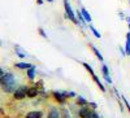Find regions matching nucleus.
Masks as SVG:
<instances>
[{"mask_svg":"<svg viewBox=\"0 0 130 118\" xmlns=\"http://www.w3.org/2000/svg\"><path fill=\"white\" fill-rule=\"evenodd\" d=\"M2 88L4 92L9 93V92H14L16 88V78L13 77V74L10 73H5L2 77Z\"/></svg>","mask_w":130,"mask_h":118,"instance_id":"1","label":"nucleus"},{"mask_svg":"<svg viewBox=\"0 0 130 118\" xmlns=\"http://www.w3.org/2000/svg\"><path fill=\"white\" fill-rule=\"evenodd\" d=\"M27 90H29L27 86H20V87L13 92L14 99H16V100H22V99H25L26 96H27Z\"/></svg>","mask_w":130,"mask_h":118,"instance_id":"2","label":"nucleus"},{"mask_svg":"<svg viewBox=\"0 0 130 118\" xmlns=\"http://www.w3.org/2000/svg\"><path fill=\"white\" fill-rule=\"evenodd\" d=\"M64 5H65V12H67L68 18L72 21V22L78 24V21H77V18H75V16H74V13H73V10H72V8H70V4H69L68 0H65V2H64Z\"/></svg>","mask_w":130,"mask_h":118,"instance_id":"3","label":"nucleus"},{"mask_svg":"<svg viewBox=\"0 0 130 118\" xmlns=\"http://www.w3.org/2000/svg\"><path fill=\"white\" fill-rule=\"evenodd\" d=\"M52 95H53V97H55L59 103H61V104H64V103H65V100H67V96L64 95V92L61 93V92H56V91H55Z\"/></svg>","mask_w":130,"mask_h":118,"instance_id":"4","label":"nucleus"},{"mask_svg":"<svg viewBox=\"0 0 130 118\" xmlns=\"http://www.w3.org/2000/svg\"><path fill=\"white\" fill-rule=\"evenodd\" d=\"M42 115H43V113L40 110H34V112H29L25 115V118H42Z\"/></svg>","mask_w":130,"mask_h":118,"instance_id":"5","label":"nucleus"},{"mask_svg":"<svg viewBox=\"0 0 130 118\" xmlns=\"http://www.w3.org/2000/svg\"><path fill=\"white\" fill-rule=\"evenodd\" d=\"M102 71H103V75H104L105 81L111 84V83H112V79H111V77H109V73H108V66H107V65H103V66H102Z\"/></svg>","mask_w":130,"mask_h":118,"instance_id":"6","label":"nucleus"},{"mask_svg":"<svg viewBox=\"0 0 130 118\" xmlns=\"http://www.w3.org/2000/svg\"><path fill=\"white\" fill-rule=\"evenodd\" d=\"M38 93H39V91H38L37 87H30V88L27 90V97L32 99V97H35Z\"/></svg>","mask_w":130,"mask_h":118,"instance_id":"7","label":"nucleus"},{"mask_svg":"<svg viewBox=\"0 0 130 118\" xmlns=\"http://www.w3.org/2000/svg\"><path fill=\"white\" fill-rule=\"evenodd\" d=\"M47 118H60V113H59V110H57L56 108H51V110H50Z\"/></svg>","mask_w":130,"mask_h":118,"instance_id":"8","label":"nucleus"},{"mask_svg":"<svg viewBox=\"0 0 130 118\" xmlns=\"http://www.w3.org/2000/svg\"><path fill=\"white\" fill-rule=\"evenodd\" d=\"M16 68L17 69H30V68H32V65L31 64H27V62H17L16 64Z\"/></svg>","mask_w":130,"mask_h":118,"instance_id":"9","label":"nucleus"},{"mask_svg":"<svg viewBox=\"0 0 130 118\" xmlns=\"http://www.w3.org/2000/svg\"><path fill=\"white\" fill-rule=\"evenodd\" d=\"M125 52H126V55H127V56L130 55V31L126 34V46H125Z\"/></svg>","mask_w":130,"mask_h":118,"instance_id":"10","label":"nucleus"},{"mask_svg":"<svg viewBox=\"0 0 130 118\" xmlns=\"http://www.w3.org/2000/svg\"><path fill=\"white\" fill-rule=\"evenodd\" d=\"M27 77H29V79H34V77H35V68L34 66L27 69Z\"/></svg>","mask_w":130,"mask_h":118,"instance_id":"11","label":"nucleus"},{"mask_svg":"<svg viewBox=\"0 0 130 118\" xmlns=\"http://www.w3.org/2000/svg\"><path fill=\"white\" fill-rule=\"evenodd\" d=\"M77 104H79V105H82V106H85V105H89L87 100L83 99L82 96H78V97H77Z\"/></svg>","mask_w":130,"mask_h":118,"instance_id":"12","label":"nucleus"},{"mask_svg":"<svg viewBox=\"0 0 130 118\" xmlns=\"http://www.w3.org/2000/svg\"><path fill=\"white\" fill-rule=\"evenodd\" d=\"M81 12H82V14H83L85 19L87 21V22H90V21H91V17H90V14L87 13V10H86V9H81Z\"/></svg>","mask_w":130,"mask_h":118,"instance_id":"13","label":"nucleus"},{"mask_svg":"<svg viewBox=\"0 0 130 118\" xmlns=\"http://www.w3.org/2000/svg\"><path fill=\"white\" fill-rule=\"evenodd\" d=\"M82 65H83V66L86 68V70H87V71H89V73L91 74V77H92V75H95V73H94V70H92V68H91V66L89 65V64H86V62H83V64H82Z\"/></svg>","mask_w":130,"mask_h":118,"instance_id":"14","label":"nucleus"},{"mask_svg":"<svg viewBox=\"0 0 130 118\" xmlns=\"http://www.w3.org/2000/svg\"><path fill=\"white\" fill-rule=\"evenodd\" d=\"M91 48H92V51H94V53H95V55H96V57H98V58H99L100 61H103V56H102V53H100L99 51H98V49H96V48H95L94 46H91Z\"/></svg>","mask_w":130,"mask_h":118,"instance_id":"15","label":"nucleus"},{"mask_svg":"<svg viewBox=\"0 0 130 118\" xmlns=\"http://www.w3.org/2000/svg\"><path fill=\"white\" fill-rule=\"evenodd\" d=\"M16 53H17V55H18L20 57H25V53H24L22 51H21L18 47H16Z\"/></svg>","mask_w":130,"mask_h":118,"instance_id":"16","label":"nucleus"},{"mask_svg":"<svg viewBox=\"0 0 130 118\" xmlns=\"http://www.w3.org/2000/svg\"><path fill=\"white\" fill-rule=\"evenodd\" d=\"M90 30L94 33V35L96 36V38H100V33H98V31L95 30V27H92V26H90Z\"/></svg>","mask_w":130,"mask_h":118,"instance_id":"17","label":"nucleus"},{"mask_svg":"<svg viewBox=\"0 0 130 118\" xmlns=\"http://www.w3.org/2000/svg\"><path fill=\"white\" fill-rule=\"evenodd\" d=\"M62 117L64 118H70V114H69V112L67 109H62Z\"/></svg>","mask_w":130,"mask_h":118,"instance_id":"18","label":"nucleus"},{"mask_svg":"<svg viewBox=\"0 0 130 118\" xmlns=\"http://www.w3.org/2000/svg\"><path fill=\"white\" fill-rule=\"evenodd\" d=\"M122 101L125 103V105H126V108H127V110H129V113H130V104L127 103V100H126L125 97H122Z\"/></svg>","mask_w":130,"mask_h":118,"instance_id":"19","label":"nucleus"},{"mask_svg":"<svg viewBox=\"0 0 130 118\" xmlns=\"http://www.w3.org/2000/svg\"><path fill=\"white\" fill-rule=\"evenodd\" d=\"M39 33H40V35H42V36H43V38H47V35H46V34H44V31H43V30H42V29H39Z\"/></svg>","mask_w":130,"mask_h":118,"instance_id":"20","label":"nucleus"},{"mask_svg":"<svg viewBox=\"0 0 130 118\" xmlns=\"http://www.w3.org/2000/svg\"><path fill=\"white\" fill-rule=\"evenodd\" d=\"M91 118H100V117H99V115H98V114L92 110V117H91Z\"/></svg>","mask_w":130,"mask_h":118,"instance_id":"21","label":"nucleus"},{"mask_svg":"<svg viewBox=\"0 0 130 118\" xmlns=\"http://www.w3.org/2000/svg\"><path fill=\"white\" fill-rule=\"evenodd\" d=\"M89 105L91 106V108H92V109H95V108H96V104H94V103H90Z\"/></svg>","mask_w":130,"mask_h":118,"instance_id":"22","label":"nucleus"},{"mask_svg":"<svg viewBox=\"0 0 130 118\" xmlns=\"http://www.w3.org/2000/svg\"><path fill=\"white\" fill-rule=\"evenodd\" d=\"M38 4H43V0H38Z\"/></svg>","mask_w":130,"mask_h":118,"instance_id":"23","label":"nucleus"},{"mask_svg":"<svg viewBox=\"0 0 130 118\" xmlns=\"http://www.w3.org/2000/svg\"><path fill=\"white\" fill-rule=\"evenodd\" d=\"M48 2H51V3H52V2H53V0H48Z\"/></svg>","mask_w":130,"mask_h":118,"instance_id":"24","label":"nucleus"}]
</instances>
